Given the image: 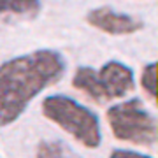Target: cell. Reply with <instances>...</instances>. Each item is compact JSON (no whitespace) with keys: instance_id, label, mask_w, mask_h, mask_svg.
I'll use <instances>...</instances> for the list:
<instances>
[{"instance_id":"obj_7","label":"cell","mask_w":158,"mask_h":158,"mask_svg":"<svg viewBox=\"0 0 158 158\" xmlns=\"http://www.w3.org/2000/svg\"><path fill=\"white\" fill-rule=\"evenodd\" d=\"M37 158H81L63 141H42L37 144Z\"/></svg>"},{"instance_id":"obj_2","label":"cell","mask_w":158,"mask_h":158,"mask_svg":"<svg viewBox=\"0 0 158 158\" xmlns=\"http://www.w3.org/2000/svg\"><path fill=\"white\" fill-rule=\"evenodd\" d=\"M42 114L56 123L85 148L95 149L102 144L98 114L69 95H49L42 100Z\"/></svg>"},{"instance_id":"obj_5","label":"cell","mask_w":158,"mask_h":158,"mask_svg":"<svg viewBox=\"0 0 158 158\" xmlns=\"http://www.w3.org/2000/svg\"><path fill=\"white\" fill-rule=\"evenodd\" d=\"M86 23L109 35H130L142 28V21L139 18L130 16L127 12L114 11L113 7L107 6L88 11Z\"/></svg>"},{"instance_id":"obj_3","label":"cell","mask_w":158,"mask_h":158,"mask_svg":"<svg viewBox=\"0 0 158 158\" xmlns=\"http://www.w3.org/2000/svg\"><path fill=\"white\" fill-rule=\"evenodd\" d=\"M72 85L95 102H107L121 98L134 90L135 76L132 67L118 60H109L100 69L77 67Z\"/></svg>"},{"instance_id":"obj_4","label":"cell","mask_w":158,"mask_h":158,"mask_svg":"<svg viewBox=\"0 0 158 158\" xmlns=\"http://www.w3.org/2000/svg\"><path fill=\"white\" fill-rule=\"evenodd\" d=\"M106 118L113 135L119 141L139 146H149L158 141V121L141 98H128L111 106Z\"/></svg>"},{"instance_id":"obj_6","label":"cell","mask_w":158,"mask_h":158,"mask_svg":"<svg viewBox=\"0 0 158 158\" xmlns=\"http://www.w3.org/2000/svg\"><path fill=\"white\" fill-rule=\"evenodd\" d=\"M42 0H0V16H34Z\"/></svg>"},{"instance_id":"obj_9","label":"cell","mask_w":158,"mask_h":158,"mask_svg":"<svg viewBox=\"0 0 158 158\" xmlns=\"http://www.w3.org/2000/svg\"><path fill=\"white\" fill-rule=\"evenodd\" d=\"M109 158H153V156L142 155V153L134 151V149H121V148H118V149H113L111 151Z\"/></svg>"},{"instance_id":"obj_8","label":"cell","mask_w":158,"mask_h":158,"mask_svg":"<svg viewBox=\"0 0 158 158\" xmlns=\"http://www.w3.org/2000/svg\"><path fill=\"white\" fill-rule=\"evenodd\" d=\"M141 86L148 95L158 102V62L148 63L141 74Z\"/></svg>"},{"instance_id":"obj_1","label":"cell","mask_w":158,"mask_h":158,"mask_svg":"<svg viewBox=\"0 0 158 158\" xmlns=\"http://www.w3.org/2000/svg\"><path fill=\"white\" fill-rule=\"evenodd\" d=\"M65 58L56 49H35L0 65V128L14 123L35 97L60 81Z\"/></svg>"}]
</instances>
